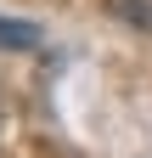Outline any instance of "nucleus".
<instances>
[{
  "label": "nucleus",
  "mask_w": 152,
  "mask_h": 158,
  "mask_svg": "<svg viewBox=\"0 0 152 158\" xmlns=\"http://www.w3.org/2000/svg\"><path fill=\"white\" fill-rule=\"evenodd\" d=\"M107 11L113 17H130V23H141L152 34V6H141V0H107Z\"/></svg>",
  "instance_id": "nucleus-2"
},
{
  "label": "nucleus",
  "mask_w": 152,
  "mask_h": 158,
  "mask_svg": "<svg viewBox=\"0 0 152 158\" xmlns=\"http://www.w3.org/2000/svg\"><path fill=\"white\" fill-rule=\"evenodd\" d=\"M0 45H40V28H34V23H6V17H0Z\"/></svg>",
  "instance_id": "nucleus-1"
}]
</instances>
